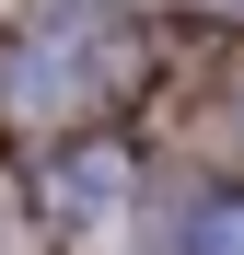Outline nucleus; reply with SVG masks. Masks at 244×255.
I'll return each instance as SVG.
<instances>
[{
    "instance_id": "f257e3e1",
    "label": "nucleus",
    "mask_w": 244,
    "mask_h": 255,
    "mask_svg": "<svg viewBox=\"0 0 244 255\" xmlns=\"http://www.w3.org/2000/svg\"><path fill=\"white\" fill-rule=\"evenodd\" d=\"M116 197H128V162H116V151H70L58 174H47V209H58L70 232H105Z\"/></svg>"
},
{
    "instance_id": "f03ea898",
    "label": "nucleus",
    "mask_w": 244,
    "mask_h": 255,
    "mask_svg": "<svg viewBox=\"0 0 244 255\" xmlns=\"http://www.w3.org/2000/svg\"><path fill=\"white\" fill-rule=\"evenodd\" d=\"M186 255H244V197H221L210 221H198V244H186Z\"/></svg>"
}]
</instances>
